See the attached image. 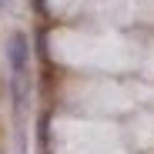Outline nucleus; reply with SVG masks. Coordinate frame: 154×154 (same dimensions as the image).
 Listing matches in <instances>:
<instances>
[{
    "instance_id": "obj_1",
    "label": "nucleus",
    "mask_w": 154,
    "mask_h": 154,
    "mask_svg": "<svg viewBox=\"0 0 154 154\" xmlns=\"http://www.w3.org/2000/svg\"><path fill=\"white\" fill-rule=\"evenodd\" d=\"M7 64H10V77H27V67H30V40L23 30L10 34L7 40Z\"/></svg>"
},
{
    "instance_id": "obj_2",
    "label": "nucleus",
    "mask_w": 154,
    "mask_h": 154,
    "mask_svg": "<svg viewBox=\"0 0 154 154\" xmlns=\"http://www.w3.org/2000/svg\"><path fill=\"white\" fill-rule=\"evenodd\" d=\"M10 4H14V0H0V10H10Z\"/></svg>"
}]
</instances>
